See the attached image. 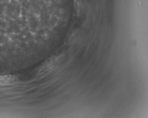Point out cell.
Here are the masks:
<instances>
[{
  "label": "cell",
  "instance_id": "obj_1",
  "mask_svg": "<svg viewBox=\"0 0 148 118\" xmlns=\"http://www.w3.org/2000/svg\"><path fill=\"white\" fill-rule=\"evenodd\" d=\"M15 77L10 75H0V85H9L16 81Z\"/></svg>",
  "mask_w": 148,
  "mask_h": 118
}]
</instances>
